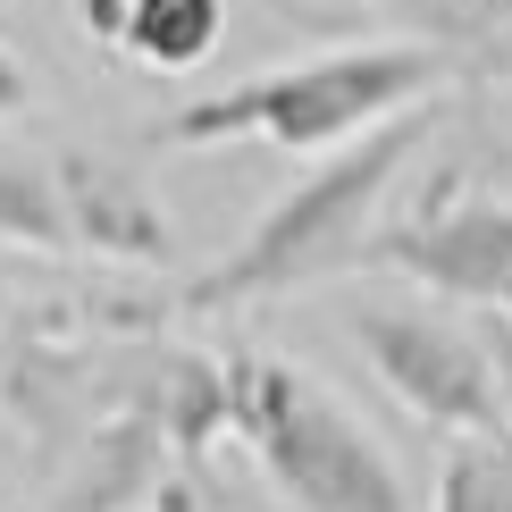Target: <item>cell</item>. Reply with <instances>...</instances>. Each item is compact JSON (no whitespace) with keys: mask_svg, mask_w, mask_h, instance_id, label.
<instances>
[{"mask_svg":"<svg viewBox=\"0 0 512 512\" xmlns=\"http://www.w3.org/2000/svg\"><path fill=\"white\" fill-rule=\"evenodd\" d=\"M479 76H512V17H504V26L479 42Z\"/></svg>","mask_w":512,"mask_h":512,"instance_id":"15","label":"cell"},{"mask_svg":"<svg viewBox=\"0 0 512 512\" xmlns=\"http://www.w3.org/2000/svg\"><path fill=\"white\" fill-rule=\"evenodd\" d=\"M420 143H429L420 110H395V118L361 126L353 143H336L286 202H269L252 219V236L219 269H202L185 286V311H244V303H269V294H294V286H319V277L353 269L370 210L387 202V185L403 177V160Z\"/></svg>","mask_w":512,"mask_h":512,"instance_id":"2","label":"cell"},{"mask_svg":"<svg viewBox=\"0 0 512 512\" xmlns=\"http://www.w3.org/2000/svg\"><path fill=\"white\" fill-rule=\"evenodd\" d=\"M0 244L26 252H68V210H59V185L42 160L0 152Z\"/></svg>","mask_w":512,"mask_h":512,"instance_id":"9","label":"cell"},{"mask_svg":"<svg viewBox=\"0 0 512 512\" xmlns=\"http://www.w3.org/2000/svg\"><path fill=\"white\" fill-rule=\"evenodd\" d=\"M110 412H135L143 429H160V445L185 462V471H202L210 437L227 429V361L177 353V345H143L135 361H126Z\"/></svg>","mask_w":512,"mask_h":512,"instance_id":"7","label":"cell"},{"mask_svg":"<svg viewBox=\"0 0 512 512\" xmlns=\"http://www.w3.org/2000/svg\"><path fill=\"white\" fill-rule=\"evenodd\" d=\"M387 9L403 26H420L429 42H445V51H479V42L512 17V0H387Z\"/></svg>","mask_w":512,"mask_h":512,"instance_id":"11","label":"cell"},{"mask_svg":"<svg viewBox=\"0 0 512 512\" xmlns=\"http://www.w3.org/2000/svg\"><path fill=\"white\" fill-rule=\"evenodd\" d=\"M51 185H59V210H68V252L126 261V269H168V261H177V227H168V210L143 194L118 160L59 152L51 160Z\"/></svg>","mask_w":512,"mask_h":512,"instance_id":"6","label":"cell"},{"mask_svg":"<svg viewBox=\"0 0 512 512\" xmlns=\"http://www.w3.org/2000/svg\"><path fill=\"white\" fill-rule=\"evenodd\" d=\"M219 34H227V0H126L118 17V51H135L160 76L202 68L219 51Z\"/></svg>","mask_w":512,"mask_h":512,"instance_id":"8","label":"cell"},{"mask_svg":"<svg viewBox=\"0 0 512 512\" xmlns=\"http://www.w3.org/2000/svg\"><path fill=\"white\" fill-rule=\"evenodd\" d=\"M353 269H395L429 294L512 319V202H420L403 227L361 236Z\"/></svg>","mask_w":512,"mask_h":512,"instance_id":"5","label":"cell"},{"mask_svg":"<svg viewBox=\"0 0 512 512\" xmlns=\"http://www.w3.org/2000/svg\"><path fill=\"white\" fill-rule=\"evenodd\" d=\"M345 336L412 420H429L445 437H504V395H496L479 336L445 328L429 311H403V303H353Z\"/></svg>","mask_w":512,"mask_h":512,"instance_id":"4","label":"cell"},{"mask_svg":"<svg viewBox=\"0 0 512 512\" xmlns=\"http://www.w3.org/2000/svg\"><path fill=\"white\" fill-rule=\"evenodd\" d=\"M118 17H126V0H76V26L93 42H118Z\"/></svg>","mask_w":512,"mask_h":512,"instance_id":"14","label":"cell"},{"mask_svg":"<svg viewBox=\"0 0 512 512\" xmlns=\"http://www.w3.org/2000/svg\"><path fill=\"white\" fill-rule=\"evenodd\" d=\"M437 512H512V429L454 437V454L437 471Z\"/></svg>","mask_w":512,"mask_h":512,"instance_id":"10","label":"cell"},{"mask_svg":"<svg viewBox=\"0 0 512 512\" xmlns=\"http://www.w3.org/2000/svg\"><path fill=\"white\" fill-rule=\"evenodd\" d=\"M227 429L303 512H412V487L361 420L277 353H227Z\"/></svg>","mask_w":512,"mask_h":512,"instance_id":"3","label":"cell"},{"mask_svg":"<svg viewBox=\"0 0 512 512\" xmlns=\"http://www.w3.org/2000/svg\"><path fill=\"white\" fill-rule=\"evenodd\" d=\"M487 370H496V395H504V429H512V319H496V336H487Z\"/></svg>","mask_w":512,"mask_h":512,"instance_id":"13","label":"cell"},{"mask_svg":"<svg viewBox=\"0 0 512 512\" xmlns=\"http://www.w3.org/2000/svg\"><path fill=\"white\" fill-rule=\"evenodd\" d=\"M454 59L429 42H361V51H319L294 68H269L252 84H227L210 101H185L177 118L152 126L160 152H210V143H277V152H336L361 126L420 110L445 84Z\"/></svg>","mask_w":512,"mask_h":512,"instance_id":"1","label":"cell"},{"mask_svg":"<svg viewBox=\"0 0 512 512\" xmlns=\"http://www.w3.org/2000/svg\"><path fill=\"white\" fill-rule=\"evenodd\" d=\"M34 101V84H26V68H17V51H9V34H0V118H17Z\"/></svg>","mask_w":512,"mask_h":512,"instance_id":"12","label":"cell"}]
</instances>
